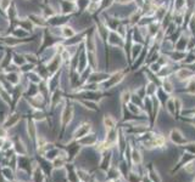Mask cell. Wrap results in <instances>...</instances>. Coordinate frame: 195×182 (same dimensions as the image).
<instances>
[{
  "label": "cell",
  "instance_id": "6da1fadb",
  "mask_svg": "<svg viewBox=\"0 0 195 182\" xmlns=\"http://www.w3.org/2000/svg\"><path fill=\"white\" fill-rule=\"evenodd\" d=\"M170 138L174 145H178V146L187 143V140L183 137V135H182L180 131H178V130H172L171 134H170Z\"/></svg>",
  "mask_w": 195,
  "mask_h": 182
},
{
  "label": "cell",
  "instance_id": "7a4b0ae2",
  "mask_svg": "<svg viewBox=\"0 0 195 182\" xmlns=\"http://www.w3.org/2000/svg\"><path fill=\"white\" fill-rule=\"evenodd\" d=\"M90 130V125L89 124H83L81 125L77 129V131L74 132V138H82V137H85Z\"/></svg>",
  "mask_w": 195,
  "mask_h": 182
},
{
  "label": "cell",
  "instance_id": "3957f363",
  "mask_svg": "<svg viewBox=\"0 0 195 182\" xmlns=\"http://www.w3.org/2000/svg\"><path fill=\"white\" fill-rule=\"evenodd\" d=\"M67 159H68V157H67L66 154H61V155L57 154V157L53 160V166H54L55 169H57V167H62V166L66 165Z\"/></svg>",
  "mask_w": 195,
  "mask_h": 182
},
{
  "label": "cell",
  "instance_id": "277c9868",
  "mask_svg": "<svg viewBox=\"0 0 195 182\" xmlns=\"http://www.w3.org/2000/svg\"><path fill=\"white\" fill-rule=\"evenodd\" d=\"M129 157H131V162H132L133 165H141V163H143V155H141V153L138 149H133Z\"/></svg>",
  "mask_w": 195,
  "mask_h": 182
},
{
  "label": "cell",
  "instance_id": "5b68a950",
  "mask_svg": "<svg viewBox=\"0 0 195 182\" xmlns=\"http://www.w3.org/2000/svg\"><path fill=\"white\" fill-rule=\"evenodd\" d=\"M148 176L150 177V180H151L152 182H162V180H161L159 173L156 171V169H155L151 164H150L149 167H148Z\"/></svg>",
  "mask_w": 195,
  "mask_h": 182
},
{
  "label": "cell",
  "instance_id": "8992f818",
  "mask_svg": "<svg viewBox=\"0 0 195 182\" xmlns=\"http://www.w3.org/2000/svg\"><path fill=\"white\" fill-rule=\"evenodd\" d=\"M111 160H112L111 153L109 152V154H106V151H105V154L102 155V160H101V163H100V167L102 169V170L107 171V169L110 167V164H111Z\"/></svg>",
  "mask_w": 195,
  "mask_h": 182
},
{
  "label": "cell",
  "instance_id": "52a82bcc",
  "mask_svg": "<svg viewBox=\"0 0 195 182\" xmlns=\"http://www.w3.org/2000/svg\"><path fill=\"white\" fill-rule=\"evenodd\" d=\"M77 176H78V180L79 182H88L89 181V173L84 169H78L77 170Z\"/></svg>",
  "mask_w": 195,
  "mask_h": 182
},
{
  "label": "cell",
  "instance_id": "ba28073f",
  "mask_svg": "<svg viewBox=\"0 0 195 182\" xmlns=\"http://www.w3.org/2000/svg\"><path fill=\"white\" fill-rule=\"evenodd\" d=\"M71 115H72V108H66L63 111V114H62V125L63 126L71 120Z\"/></svg>",
  "mask_w": 195,
  "mask_h": 182
},
{
  "label": "cell",
  "instance_id": "9c48e42d",
  "mask_svg": "<svg viewBox=\"0 0 195 182\" xmlns=\"http://www.w3.org/2000/svg\"><path fill=\"white\" fill-rule=\"evenodd\" d=\"M104 125L106 126V129L107 130H112L113 127H115V125H116V120L112 118V116H105L104 118Z\"/></svg>",
  "mask_w": 195,
  "mask_h": 182
},
{
  "label": "cell",
  "instance_id": "30bf717a",
  "mask_svg": "<svg viewBox=\"0 0 195 182\" xmlns=\"http://www.w3.org/2000/svg\"><path fill=\"white\" fill-rule=\"evenodd\" d=\"M15 151L16 153H20V155H26V153H27V148L21 141H17L15 143Z\"/></svg>",
  "mask_w": 195,
  "mask_h": 182
},
{
  "label": "cell",
  "instance_id": "8fae6325",
  "mask_svg": "<svg viewBox=\"0 0 195 182\" xmlns=\"http://www.w3.org/2000/svg\"><path fill=\"white\" fill-rule=\"evenodd\" d=\"M33 182H44L43 174L40 173V170H39V169H37L35 173L33 174Z\"/></svg>",
  "mask_w": 195,
  "mask_h": 182
},
{
  "label": "cell",
  "instance_id": "7c38bea8",
  "mask_svg": "<svg viewBox=\"0 0 195 182\" xmlns=\"http://www.w3.org/2000/svg\"><path fill=\"white\" fill-rule=\"evenodd\" d=\"M141 182H152V181H151L150 177L146 175V176H144V177H141Z\"/></svg>",
  "mask_w": 195,
  "mask_h": 182
}]
</instances>
